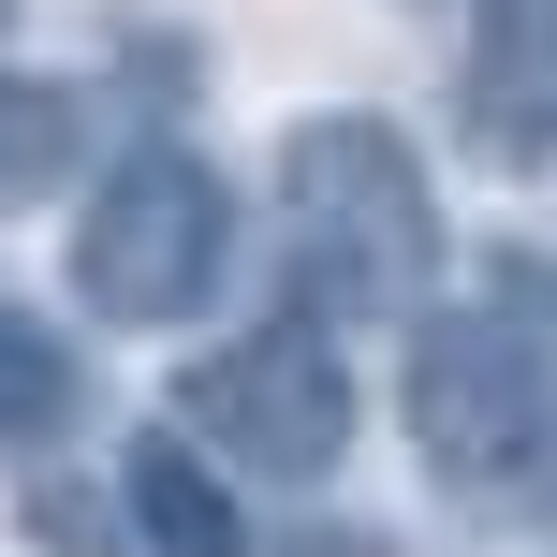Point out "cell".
<instances>
[{"mask_svg":"<svg viewBox=\"0 0 557 557\" xmlns=\"http://www.w3.org/2000/svg\"><path fill=\"white\" fill-rule=\"evenodd\" d=\"M470 147L513 176H557V0H484L470 15Z\"/></svg>","mask_w":557,"mask_h":557,"instance_id":"cell-5","label":"cell"},{"mask_svg":"<svg viewBox=\"0 0 557 557\" xmlns=\"http://www.w3.org/2000/svg\"><path fill=\"white\" fill-rule=\"evenodd\" d=\"M235 264V191L191 162V147H133V162H103V191L74 206V294L103 308V323H191L206 294H221Z\"/></svg>","mask_w":557,"mask_h":557,"instance_id":"cell-3","label":"cell"},{"mask_svg":"<svg viewBox=\"0 0 557 557\" xmlns=\"http://www.w3.org/2000/svg\"><path fill=\"white\" fill-rule=\"evenodd\" d=\"M176 441L221 455L250 484H323L352 455V367H337L323 323H250L221 352L176 367Z\"/></svg>","mask_w":557,"mask_h":557,"instance_id":"cell-4","label":"cell"},{"mask_svg":"<svg viewBox=\"0 0 557 557\" xmlns=\"http://www.w3.org/2000/svg\"><path fill=\"white\" fill-rule=\"evenodd\" d=\"M74 425V337H45V308L0 294V455L59 441Z\"/></svg>","mask_w":557,"mask_h":557,"instance_id":"cell-7","label":"cell"},{"mask_svg":"<svg viewBox=\"0 0 557 557\" xmlns=\"http://www.w3.org/2000/svg\"><path fill=\"white\" fill-rule=\"evenodd\" d=\"M278 250H294L308 308L337 323H425L441 294V191H425L411 133L367 103L294 117L278 133Z\"/></svg>","mask_w":557,"mask_h":557,"instance_id":"cell-1","label":"cell"},{"mask_svg":"<svg viewBox=\"0 0 557 557\" xmlns=\"http://www.w3.org/2000/svg\"><path fill=\"white\" fill-rule=\"evenodd\" d=\"M396 411H411V455L441 470V499H470V513L557 499V367L513 308H425Z\"/></svg>","mask_w":557,"mask_h":557,"instance_id":"cell-2","label":"cell"},{"mask_svg":"<svg viewBox=\"0 0 557 557\" xmlns=\"http://www.w3.org/2000/svg\"><path fill=\"white\" fill-rule=\"evenodd\" d=\"M74 133H88V103L59 74H15L0 59V206H29V191H59L74 176Z\"/></svg>","mask_w":557,"mask_h":557,"instance_id":"cell-8","label":"cell"},{"mask_svg":"<svg viewBox=\"0 0 557 557\" xmlns=\"http://www.w3.org/2000/svg\"><path fill=\"white\" fill-rule=\"evenodd\" d=\"M117 499H133V529L162 557H235V484H221V455H191L176 425L117 455Z\"/></svg>","mask_w":557,"mask_h":557,"instance_id":"cell-6","label":"cell"}]
</instances>
